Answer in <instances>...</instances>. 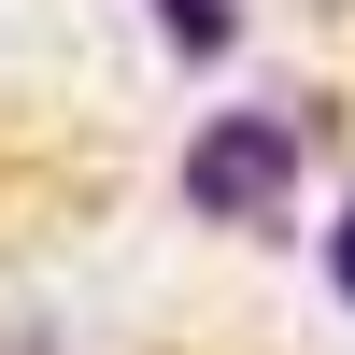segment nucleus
Listing matches in <instances>:
<instances>
[{"instance_id":"1","label":"nucleus","mask_w":355,"mask_h":355,"mask_svg":"<svg viewBox=\"0 0 355 355\" xmlns=\"http://www.w3.org/2000/svg\"><path fill=\"white\" fill-rule=\"evenodd\" d=\"M284 185H299V128H284V114H227V128H199V157H185L199 214H284Z\"/></svg>"},{"instance_id":"2","label":"nucleus","mask_w":355,"mask_h":355,"mask_svg":"<svg viewBox=\"0 0 355 355\" xmlns=\"http://www.w3.org/2000/svg\"><path fill=\"white\" fill-rule=\"evenodd\" d=\"M171 57H227V28H242V0H157Z\"/></svg>"},{"instance_id":"3","label":"nucleus","mask_w":355,"mask_h":355,"mask_svg":"<svg viewBox=\"0 0 355 355\" xmlns=\"http://www.w3.org/2000/svg\"><path fill=\"white\" fill-rule=\"evenodd\" d=\"M327 270H341V299H355V214H341V242H327Z\"/></svg>"}]
</instances>
